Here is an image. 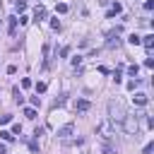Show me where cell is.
<instances>
[{
    "mask_svg": "<svg viewBox=\"0 0 154 154\" xmlns=\"http://www.w3.org/2000/svg\"><path fill=\"white\" fill-rule=\"evenodd\" d=\"M120 123H123V130H125L128 135H135V137H137V132H140V118H137V116L125 113Z\"/></svg>",
    "mask_w": 154,
    "mask_h": 154,
    "instance_id": "cell-1",
    "label": "cell"
},
{
    "mask_svg": "<svg viewBox=\"0 0 154 154\" xmlns=\"http://www.w3.org/2000/svg\"><path fill=\"white\" fill-rule=\"evenodd\" d=\"M96 135H99L103 142H111V137H113V123H111V120L99 123V125H96Z\"/></svg>",
    "mask_w": 154,
    "mask_h": 154,
    "instance_id": "cell-2",
    "label": "cell"
},
{
    "mask_svg": "<svg viewBox=\"0 0 154 154\" xmlns=\"http://www.w3.org/2000/svg\"><path fill=\"white\" fill-rule=\"evenodd\" d=\"M108 113H111V123H116V120H123V116H125V108H123V103L120 101H111L108 103Z\"/></svg>",
    "mask_w": 154,
    "mask_h": 154,
    "instance_id": "cell-3",
    "label": "cell"
},
{
    "mask_svg": "<svg viewBox=\"0 0 154 154\" xmlns=\"http://www.w3.org/2000/svg\"><path fill=\"white\" fill-rule=\"evenodd\" d=\"M72 135H75V125H72V123H67V125L58 128V137H60V140H70Z\"/></svg>",
    "mask_w": 154,
    "mask_h": 154,
    "instance_id": "cell-4",
    "label": "cell"
},
{
    "mask_svg": "<svg viewBox=\"0 0 154 154\" xmlns=\"http://www.w3.org/2000/svg\"><path fill=\"white\" fill-rule=\"evenodd\" d=\"M132 101H135L137 106H147V101H149V99H147V94H144V91H137V94L132 96Z\"/></svg>",
    "mask_w": 154,
    "mask_h": 154,
    "instance_id": "cell-5",
    "label": "cell"
},
{
    "mask_svg": "<svg viewBox=\"0 0 154 154\" xmlns=\"http://www.w3.org/2000/svg\"><path fill=\"white\" fill-rule=\"evenodd\" d=\"M140 43H144V48H147V51H152V46H154V36H152V34H147V36H142V41H140Z\"/></svg>",
    "mask_w": 154,
    "mask_h": 154,
    "instance_id": "cell-6",
    "label": "cell"
},
{
    "mask_svg": "<svg viewBox=\"0 0 154 154\" xmlns=\"http://www.w3.org/2000/svg\"><path fill=\"white\" fill-rule=\"evenodd\" d=\"M75 111H82V113L89 111V101H87V99H79V101L75 103Z\"/></svg>",
    "mask_w": 154,
    "mask_h": 154,
    "instance_id": "cell-7",
    "label": "cell"
},
{
    "mask_svg": "<svg viewBox=\"0 0 154 154\" xmlns=\"http://www.w3.org/2000/svg\"><path fill=\"white\" fill-rule=\"evenodd\" d=\"M34 19H36V22L46 19V7H36V10H34Z\"/></svg>",
    "mask_w": 154,
    "mask_h": 154,
    "instance_id": "cell-8",
    "label": "cell"
},
{
    "mask_svg": "<svg viewBox=\"0 0 154 154\" xmlns=\"http://www.w3.org/2000/svg\"><path fill=\"white\" fill-rule=\"evenodd\" d=\"M120 12H123V5H120V2H116V5L108 10V17H116V14H120Z\"/></svg>",
    "mask_w": 154,
    "mask_h": 154,
    "instance_id": "cell-9",
    "label": "cell"
},
{
    "mask_svg": "<svg viewBox=\"0 0 154 154\" xmlns=\"http://www.w3.org/2000/svg\"><path fill=\"white\" fill-rule=\"evenodd\" d=\"M0 137H2L5 142H12V140H14V135H12L10 130H2V132H0Z\"/></svg>",
    "mask_w": 154,
    "mask_h": 154,
    "instance_id": "cell-10",
    "label": "cell"
},
{
    "mask_svg": "<svg viewBox=\"0 0 154 154\" xmlns=\"http://www.w3.org/2000/svg\"><path fill=\"white\" fill-rule=\"evenodd\" d=\"M7 19H10V22H7V24H10V34H14V29H17V17H7Z\"/></svg>",
    "mask_w": 154,
    "mask_h": 154,
    "instance_id": "cell-11",
    "label": "cell"
},
{
    "mask_svg": "<svg viewBox=\"0 0 154 154\" xmlns=\"http://www.w3.org/2000/svg\"><path fill=\"white\" fill-rule=\"evenodd\" d=\"M24 116H26L29 120H34V118H36V108H24Z\"/></svg>",
    "mask_w": 154,
    "mask_h": 154,
    "instance_id": "cell-12",
    "label": "cell"
},
{
    "mask_svg": "<svg viewBox=\"0 0 154 154\" xmlns=\"http://www.w3.org/2000/svg\"><path fill=\"white\" fill-rule=\"evenodd\" d=\"M55 12L65 14V12H67V5H65V2H58V5H55Z\"/></svg>",
    "mask_w": 154,
    "mask_h": 154,
    "instance_id": "cell-13",
    "label": "cell"
},
{
    "mask_svg": "<svg viewBox=\"0 0 154 154\" xmlns=\"http://www.w3.org/2000/svg\"><path fill=\"white\" fill-rule=\"evenodd\" d=\"M128 41H130L132 46H137V43L142 41V36H137V34H130V38H128Z\"/></svg>",
    "mask_w": 154,
    "mask_h": 154,
    "instance_id": "cell-14",
    "label": "cell"
},
{
    "mask_svg": "<svg viewBox=\"0 0 154 154\" xmlns=\"http://www.w3.org/2000/svg\"><path fill=\"white\" fill-rule=\"evenodd\" d=\"M14 7H17V12H24V10H26V2H24V0H17Z\"/></svg>",
    "mask_w": 154,
    "mask_h": 154,
    "instance_id": "cell-15",
    "label": "cell"
},
{
    "mask_svg": "<svg viewBox=\"0 0 154 154\" xmlns=\"http://www.w3.org/2000/svg\"><path fill=\"white\" fill-rule=\"evenodd\" d=\"M36 91L43 94V91H46V82H36Z\"/></svg>",
    "mask_w": 154,
    "mask_h": 154,
    "instance_id": "cell-16",
    "label": "cell"
},
{
    "mask_svg": "<svg viewBox=\"0 0 154 154\" xmlns=\"http://www.w3.org/2000/svg\"><path fill=\"white\" fill-rule=\"evenodd\" d=\"M137 70H140L137 65H130V67H128V75H132V77H135V75H137Z\"/></svg>",
    "mask_w": 154,
    "mask_h": 154,
    "instance_id": "cell-17",
    "label": "cell"
},
{
    "mask_svg": "<svg viewBox=\"0 0 154 154\" xmlns=\"http://www.w3.org/2000/svg\"><path fill=\"white\" fill-rule=\"evenodd\" d=\"M51 26L58 31V29H60V19H51Z\"/></svg>",
    "mask_w": 154,
    "mask_h": 154,
    "instance_id": "cell-18",
    "label": "cell"
},
{
    "mask_svg": "<svg viewBox=\"0 0 154 154\" xmlns=\"http://www.w3.org/2000/svg\"><path fill=\"white\" fill-rule=\"evenodd\" d=\"M70 51H72V48H70V46H65V48L60 51V55H63V58H67V55H70Z\"/></svg>",
    "mask_w": 154,
    "mask_h": 154,
    "instance_id": "cell-19",
    "label": "cell"
},
{
    "mask_svg": "<svg viewBox=\"0 0 154 154\" xmlns=\"http://www.w3.org/2000/svg\"><path fill=\"white\" fill-rule=\"evenodd\" d=\"M72 65H75V67H79V65H82V58H79V55H75V58H72Z\"/></svg>",
    "mask_w": 154,
    "mask_h": 154,
    "instance_id": "cell-20",
    "label": "cell"
},
{
    "mask_svg": "<svg viewBox=\"0 0 154 154\" xmlns=\"http://www.w3.org/2000/svg\"><path fill=\"white\" fill-rule=\"evenodd\" d=\"M22 87H24V89H29V87H31V79H29V77H24V79H22Z\"/></svg>",
    "mask_w": 154,
    "mask_h": 154,
    "instance_id": "cell-21",
    "label": "cell"
},
{
    "mask_svg": "<svg viewBox=\"0 0 154 154\" xmlns=\"http://www.w3.org/2000/svg\"><path fill=\"white\" fill-rule=\"evenodd\" d=\"M19 132H22V125H19V123H17V125H12V135H19Z\"/></svg>",
    "mask_w": 154,
    "mask_h": 154,
    "instance_id": "cell-22",
    "label": "cell"
},
{
    "mask_svg": "<svg viewBox=\"0 0 154 154\" xmlns=\"http://www.w3.org/2000/svg\"><path fill=\"white\" fill-rule=\"evenodd\" d=\"M135 87H137V79H130V82H128V89H130V91H132V89H135Z\"/></svg>",
    "mask_w": 154,
    "mask_h": 154,
    "instance_id": "cell-23",
    "label": "cell"
},
{
    "mask_svg": "<svg viewBox=\"0 0 154 154\" xmlns=\"http://www.w3.org/2000/svg\"><path fill=\"white\" fill-rule=\"evenodd\" d=\"M0 154H7V144H0Z\"/></svg>",
    "mask_w": 154,
    "mask_h": 154,
    "instance_id": "cell-24",
    "label": "cell"
},
{
    "mask_svg": "<svg viewBox=\"0 0 154 154\" xmlns=\"http://www.w3.org/2000/svg\"><path fill=\"white\" fill-rule=\"evenodd\" d=\"M108 2H111V0H99V5H108Z\"/></svg>",
    "mask_w": 154,
    "mask_h": 154,
    "instance_id": "cell-25",
    "label": "cell"
},
{
    "mask_svg": "<svg viewBox=\"0 0 154 154\" xmlns=\"http://www.w3.org/2000/svg\"><path fill=\"white\" fill-rule=\"evenodd\" d=\"M0 7H2V5H0Z\"/></svg>",
    "mask_w": 154,
    "mask_h": 154,
    "instance_id": "cell-26",
    "label": "cell"
}]
</instances>
